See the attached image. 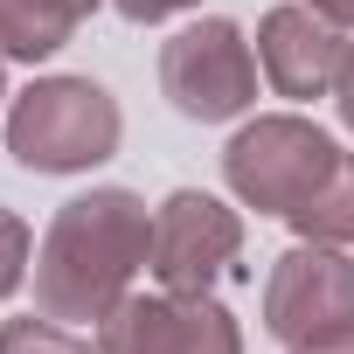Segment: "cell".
<instances>
[{"label":"cell","mask_w":354,"mask_h":354,"mask_svg":"<svg viewBox=\"0 0 354 354\" xmlns=\"http://www.w3.org/2000/svg\"><path fill=\"white\" fill-rule=\"evenodd\" d=\"M333 104H340V118H347V132H354V42H347V56H340V77H333Z\"/></svg>","instance_id":"cell-13"},{"label":"cell","mask_w":354,"mask_h":354,"mask_svg":"<svg viewBox=\"0 0 354 354\" xmlns=\"http://www.w3.org/2000/svg\"><path fill=\"white\" fill-rule=\"evenodd\" d=\"M0 354H97V347L77 340L63 319H49V313L35 319V313H28V319H8V326H0Z\"/></svg>","instance_id":"cell-10"},{"label":"cell","mask_w":354,"mask_h":354,"mask_svg":"<svg viewBox=\"0 0 354 354\" xmlns=\"http://www.w3.org/2000/svg\"><path fill=\"white\" fill-rule=\"evenodd\" d=\"M21 278H28V223L0 209V299H8Z\"/></svg>","instance_id":"cell-11"},{"label":"cell","mask_w":354,"mask_h":354,"mask_svg":"<svg viewBox=\"0 0 354 354\" xmlns=\"http://www.w3.org/2000/svg\"><path fill=\"white\" fill-rule=\"evenodd\" d=\"M111 8L146 28V21H167V15H181V8H202V0H111Z\"/></svg>","instance_id":"cell-12"},{"label":"cell","mask_w":354,"mask_h":354,"mask_svg":"<svg viewBox=\"0 0 354 354\" xmlns=\"http://www.w3.org/2000/svg\"><path fill=\"white\" fill-rule=\"evenodd\" d=\"M243 257V223L202 188H174L153 209V278L160 292H216Z\"/></svg>","instance_id":"cell-6"},{"label":"cell","mask_w":354,"mask_h":354,"mask_svg":"<svg viewBox=\"0 0 354 354\" xmlns=\"http://www.w3.org/2000/svg\"><path fill=\"white\" fill-rule=\"evenodd\" d=\"M264 326L285 347L354 326V257L340 243H299V250H285L271 264V278H264Z\"/></svg>","instance_id":"cell-7"},{"label":"cell","mask_w":354,"mask_h":354,"mask_svg":"<svg viewBox=\"0 0 354 354\" xmlns=\"http://www.w3.org/2000/svg\"><path fill=\"white\" fill-rule=\"evenodd\" d=\"M139 264H153V209L132 188H91L63 202L35 243V313L49 319H104Z\"/></svg>","instance_id":"cell-2"},{"label":"cell","mask_w":354,"mask_h":354,"mask_svg":"<svg viewBox=\"0 0 354 354\" xmlns=\"http://www.w3.org/2000/svg\"><path fill=\"white\" fill-rule=\"evenodd\" d=\"M340 56H347V35L313 8H271L257 21V63L278 97H299V104L326 97L340 77Z\"/></svg>","instance_id":"cell-8"},{"label":"cell","mask_w":354,"mask_h":354,"mask_svg":"<svg viewBox=\"0 0 354 354\" xmlns=\"http://www.w3.org/2000/svg\"><path fill=\"white\" fill-rule=\"evenodd\" d=\"M91 15H97V0H0V56L42 63V56H56Z\"/></svg>","instance_id":"cell-9"},{"label":"cell","mask_w":354,"mask_h":354,"mask_svg":"<svg viewBox=\"0 0 354 354\" xmlns=\"http://www.w3.org/2000/svg\"><path fill=\"white\" fill-rule=\"evenodd\" d=\"M313 15H326L333 28H354V0H306Z\"/></svg>","instance_id":"cell-15"},{"label":"cell","mask_w":354,"mask_h":354,"mask_svg":"<svg viewBox=\"0 0 354 354\" xmlns=\"http://www.w3.org/2000/svg\"><path fill=\"white\" fill-rule=\"evenodd\" d=\"M118 97L91 77H35L8 111V153L28 174H91L118 153Z\"/></svg>","instance_id":"cell-3"},{"label":"cell","mask_w":354,"mask_h":354,"mask_svg":"<svg viewBox=\"0 0 354 354\" xmlns=\"http://www.w3.org/2000/svg\"><path fill=\"white\" fill-rule=\"evenodd\" d=\"M285 354H354V326H340V333H319V340H299V347H285Z\"/></svg>","instance_id":"cell-14"},{"label":"cell","mask_w":354,"mask_h":354,"mask_svg":"<svg viewBox=\"0 0 354 354\" xmlns=\"http://www.w3.org/2000/svg\"><path fill=\"white\" fill-rule=\"evenodd\" d=\"M223 181L243 209L292 223L306 243H354V153L306 118H250L223 146Z\"/></svg>","instance_id":"cell-1"},{"label":"cell","mask_w":354,"mask_h":354,"mask_svg":"<svg viewBox=\"0 0 354 354\" xmlns=\"http://www.w3.org/2000/svg\"><path fill=\"white\" fill-rule=\"evenodd\" d=\"M97 354H243V333L209 292H125L97 319Z\"/></svg>","instance_id":"cell-5"},{"label":"cell","mask_w":354,"mask_h":354,"mask_svg":"<svg viewBox=\"0 0 354 354\" xmlns=\"http://www.w3.org/2000/svg\"><path fill=\"white\" fill-rule=\"evenodd\" d=\"M0 97H8V70H0Z\"/></svg>","instance_id":"cell-16"},{"label":"cell","mask_w":354,"mask_h":354,"mask_svg":"<svg viewBox=\"0 0 354 354\" xmlns=\"http://www.w3.org/2000/svg\"><path fill=\"white\" fill-rule=\"evenodd\" d=\"M160 91L195 125L243 118L257 104V56H250L243 28L209 15V21H188L181 35H167L160 42Z\"/></svg>","instance_id":"cell-4"}]
</instances>
